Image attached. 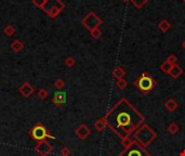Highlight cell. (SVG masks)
<instances>
[{"mask_svg": "<svg viewBox=\"0 0 185 156\" xmlns=\"http://www.w3.org/2000/svg\"><path fill=\"white\" fill-rule=\"evenodd\" d=\"M90 34H91V36H92L94 39H98V38H100V37H101V35H102V32H101V29H100L99 27H97V28H94V29L91 30Z\"/></svg>", "mask_w": 185, "mask_h": 156, "instance_id": "cell-23", "label": "cell"}, {"mask_svg": "<svg viewBox=\"0 0 185 156\" xmlns=\"http://www.w3.org/2000/svg\"><path fill=\"white\" fill-rule=\"evenodd\" d=\"M158 27H159V29H160L161 32L166 33V32H168V30L170 29L171 24H170L169 22H168L167 20H162V21H161V22L158 24Z\"/></svg>", "mask_w": 185, "mask_h": 156, "instance_id": "cell-18", "label": "cell"}, {"mask_svg": "<svg viewBox=\"0 0 185 156\" xmlns=\"http://www.w3.org/2000/svg\"><path fill=\"white\" fill-rule=\"evenodd\" d=\"M179 125L178 124H175V122H171V124L168 126V128H167V130H168V132L169 133H171V134H177L178 132H179Z\"/></svg>", "mask_w": 185, "mask_h": 156, "instance_id": "cell-20", "label": "cell"}, {"mask_svg": "<svg viewBox=\"0 0 185 156\" xmlns=\"http://www.w3.org/2000/svg\"><path fill=\"white\" fill-rule=\"evenodd\" d=\"M165 108L169 113H173L174 111H177L178 108V103L174 99H169L167 102L165 103Z\"/></svg>", "mask_w": 185, "mask_h": 156, "instance_id": "cell-13", "label": "cell"}, {"mask_svg": "<svg viewBox=\"0 0 185 156\" xmlns=\"http://www.w3.org/2000/svg\"><path fill=\"white\" fill-rule=\"evenodd\" d=\"M54 87L57 89H58V90H61V89H63L65 87V81L63 79H60V78H58V79H57L54 81Z\"/></svg>", "mask_w": 185, "mask_h": 156, "instance_id": "cell-25", "label": "cell"}, {"mask_svg": "<svg viewBox=\"0 0 185 156\" xmlns=\"http://www.w3.org/2000/svg\"><path fill=\"white\" fill-rule=\"evenodd\" d=\"M48 96H49V93H48V91H47V89H44V88L39 89V91H38V96H39V98L44 100V99L48 98Z\"/></svg>", "mask_w": 185, "mask_h": 156, "instance_id": "cell-26", "label": "cell"}, {"mask_svg": "<svg viewBox=\"0 0 185 156\" xmlns=\"http://www.w3.org/2000/svg\"><path fill=\"white\" fill-rule=\"evenodd\" d=\"M183 1H184V2H185V0H183Z\"/></svg>", "mask_w": 185, "mask_h": 156, "instance_id": "cell-34", "label": "cell"}, {"mask_svg": "<svg viewBox=\"0 0 185 156\" xmlns=\"http://www.w3.org/2000/svg\"><path fill=\"white\" fill-rule=\"evenodd\" d=\"M166 61H168V62L171 63L172 65H175L177 64V62H178V58L174 55V54H170V55L166 59Z\"/></svg>", "mask_w": 185, "mask_h": 156, "instance_id": "cell-27", "label": "cell"}, {"mask_svg": "<svg viewBox=\"0 0 185 156\" xmlns=\"http://www.w3.org/2000/svg\"><path fill=\"white\" fill-rule=\"evenodd\" d=\"M52 103L54 104L55 106H60L63 105V104L66 103V93L65 92H55L54 96L52 99Z\"/></svg>", "mask_w": 185, "mask_h": 156, "instance_id": "cell-11", "label": "cell"}, {"mask_svg": "<svg viewBox=\"0 0 185 156\" xmlns=\"http://www.w3.org/2000/svg\"><path fill=\"white\" fill-rule=\"evenodd\" d=\"M3 32H4V35H6V36L11 37V36H13V35H14L15 28L13 27L12 25H8V26H6V27H4Z\"/></svg>", "mask_w": 185, "mask_h": 156, "instance_id": "cell-22", "label": "cell"}, {"mask_svg": "<svg viewBox=\"0 0 185 156\" xmlns=\"http://www.w3.org/2000/svg\"><path fill=\"white\" fill-rule=\"evenodd\" d=\"M75 133H76V136L78 137L80 140H85V139H87L89 136H90L91 130L88 128V126H86L85 124H82L76 129Z\"/></svg>", "mask_w": 185, "mask_h": 156, "instance_id": "cell-10", "label": "cell"}, {"mask_svg": "<svg viewBox=\"0 0 185 156\" xmlns=\"http://www.w3.org/2000/svg\"><path fill=\"white\" fill-rule=\"evenodd\" d=\"M104 118L107 126L121 139L133 133L144 122L143 115L125 98L115 104Z\"/></svg>", "mask_w": 185, "mask_h": 156, "instance_id": "cell-1", "label": "cell"}, {"mask_svg": "<svg viewBox=\"0 0 185 156\" xmlns=\"http://www.w3.org/2000/svg\"><path fill=\"white\" fill-rule=\"evenodd\" d=\"M106 126H107V124H106V120H105L104 117L101 118V119H98L97 122H94V128H95L97 131H99V132L103 131Z\"/></svg>", "mask_w": 185, "mask_h": 156, "instance_id": "cell-15", "label": "cell"}, {"mask_svg": "<svg viewBox=\"0 0 185 156\" xmlns=\"http://www.w3.org/2000/svg\"><path fill=\"white\" fill-rule=\"evenodd\" d=\"M116 86H117V88H118L119 90H123V89L127 88L128 82H127V80H126V79L121 78V79H118L116 81Z\"/></svg>", "mask_w": 185, "mask_h": 156, "instance_id": "cell-21", "label": "cell"}, {"mask_svg": "<svg viewBox=\"0 0 185 156\" xmlns=\"http://www.w3.org/2000/svg\"><path fill=\"white\" fill-rule=\"evenodd\" d=\"M18 91H20V93L22 94L24 98H29V96L34 93L35 90H34V87H32L28 81H25L24 84L21 85Z\"/></svg>", "mask_w": 185, "mask_h": 156, "instance_id": "cell-9", "label": "cell"}, {"mask_svg": "<svg viewBox=\"0 0 185 156\" xmlns=\"http://www.w3.org/2000/svg\"><path fill=\"white\" fill-rule=\"evenodd\" d=\"M135 140H132V139H130L129 137H126V138L121 139V145H122L123 150H128V148H130L131 146L134 144Z\"/></svg>", "mask_w": 185, "mask_h": 156, "instance_id": "cell-16", "label": "cell"}, {"mask_svg": "<svg viewBox=\"0 0 185 156\" xmlns=\"http://www.w3.org/2000/svg\"><path fill=\"white\" fill-rule=\"evenodd\" d=\"M130 1L132 2V3L134 4L138 9H141L142 7L144 6L147 1H148V0H130Z\"/></svg>", "mask_w": 185, "mask_h": 156, "instance_id": "cell-24", "label": "cell"}, {"mask_svg": "<svg viewBox=\"0 0 185 156\" xmlns=\"http://www.w3.org/2000/svg\"><path fill=\"white\" fill-rule=\"evenodd\" d=\"M61 156H71L72 154V152H71V150H69L67 146H64V148L61 150Z\"/></svg>", "mask_w": 185, "mask_h": 156, "instance_id": "cell-29", "label": "cell"}, {"mask_svg": "<svg viewBox=\"0 0 185 156\" xmlns=\"http://www.w3.org/2000/svg\"><path fill=\"white\" fill-rule=\"evenodd\" d=\"M44 2H46V0H32V3L36 7H38L39 9H42Z\"/></svg>", "mask_w": 185, "mask_h": 156, "instance_id": "cell-30", "label": "cell"}, {"mask_svg": "<svg viewBox=\"0 0 185 156\" xmlns=\"http://www.w3.org/2000/svg\"><path fill=\"white\" fill-rule=\"evenodd\" d=\"M119 156H151V154L145 150V148H143L141 144L135 141L130 148L123 150Z\"/></svg>", "mask_w": 185, "mask_h": 156, "instance_id": "cell-7", "label": "cell"}, {"mask_svg": "<svg viewBox=\"0 0 185 156\" xmlns=\"http://www.w3.org/2000/svg\"><path fill=\"white\" fill-rule=\"evenodd\" d=\"M182 47H183V49H185V40H184V42H183V44H182Z\"/></svg>", "mask_w": 185, "mask_h": 156, "instance_id": "cell-32", "label": "cell"}, {"mask_svg": "<svg viewBox=\"0 0 185 156\" xmlns=\"http://www.w3.org/2000/svg\"><path fill=\"white\" fill-rule=\"evenodd\" d=\"M35 150H36V152L38 153L39 155L47 156V155H49L51 152H52L53 146L51 145V144L49 143L48 141L42 140V141H39V142L36 144V146H35Z\"/></svg>", "mask_w": 185, "mask_h": 156, "instance_id": "cell-8", "label": "cell"}, {"mask_svg": "<svg viewBox=\"0 0 185 156\" xmlns=\"http://www.w3.org/2000/svg\"><path fill=\"white\" fill-rule=\"evenodd\" d=\"M123 2H128V1H130V0H122Z\"/></svg>", "mask_w": 185, "mask_h": 156, "instance_id": "cell-33", "label": "cell"}, {"mask_svg": "<svg viewBox=\"0 0 185 156\" xmlns=\"http://www.w3.org/2000/svg\"><path fill=\"white\" fill-rule=\"evenodd\" d=\"M65 65L68 66V67H72V66L75 65V59L72 56H68V58L65 60Z\"/></svg>", "mask_w": 185, "mask_h": 156, "instance_id": "cell-28", "label": "cell"}, {"mask_svg": "<svg viewBox=\"0 0 185 156\" xmlns=\"http://www.w3.org/2000/svg\"><path fill=\"white\" fill-rule=\"evenodd\" d=\"M172 66L173 65L171 64V63H169L168 61H165V62L160 65V70H161V72L165 73V74H169L171 68H172Z\"/></svg>", "mask_w": 185, "mask_h": 156, "instance_id": "cell-19", "label": "cell"}, {"mask_svg": "<svg viewBox=\"0 0 185 156\" xmlns=\"http://www.w3.org/2000/svg\"><path fill=\"white\" fill-rule=\"evenodd\" d=\"M182 74H183V70H182V67H180L178 64L173 65L172 68H171V70H170V73H169V75L173 78V79L179 78Z\"/></svg>", "mask_w": 185, "mask_h": 156, "instance_id": "cell-12", "label": "cell"}, {"mask_svg": "<svg viewBox=\"0 0 185 156\" xmlns=\"http://www.w3.org/2000/svg\"><path fill=\"white\" fill-rule=\"evenodd\" d=\"M81 24L85 26L87 29H89L91 32L92 29L99 27V26L102 24V20H101V18L94 12H90L82 18Z\"/></svg>", "mask_w": 185, "mask_h": 156, "instance_id": "cell-6", "label": "cell"}, {"mask_svg": "<svg viewBox=\"0 0 185 156\" xmlns=\"http://www.w3.org/2000/svg\"><path fill=\"white\" fill-rule=\"evenodd\" d=\"M23 47H24L23 42L21 41V40H18V39L13 40L12 44H11V49H12L14 52H20L23 49Z\"/></svg>", "mask_w": 185, "mask_h": 156, "instance_id": "cell-17", "label": "cell"}, {"mask_svg": "<svg viewBox=\"0 0 185 156\" xmlns=\"http://www.w3.org/2000/svg\"><path fill=\"white\" fill-rule=\"evenodd\" d=\"M64 7L65 4L61 0H46L42 7V10L51 18H55L61 13V11L64 9Z\"/></svg>", "mask_w": 185, "mask_h": 156, "instance_id": "cell-4", "label": "cell"}, {"mask_svg": "<svg viewBox=\"0 0 185 156\" xmlns=\"http://www.w3.org/2000/svg\"><path fill=\"white\" fill-rule=\"evenodd\" d=\"M30 136H32V138L34 139V140L38 141V142L39 141L44 140L46 138L55 139V137H53V136H51V134L48 133V130H47V128L43 126L42 124H40V122H38V124H37L36 126L32 129V131H30Z\"/></svg>", "mask_w": 185, "mask_h": 156, "instance_id": "cell-5", "label": "cell"}, {"mask_svg": "<svg viewBox=\"0 0 185 156\" xmlns=\"http://www.w3.org/2000/svg\"><path fill=\"white\" fill-rule=\"evenodd\" d=\"M157 82L147 72H144L141 74V76L134 81V86L142 92L143 94L149 93L156 87Z\"/></svg>", "mask_w": 185, "mask_h": 156, "instance_id": "cell-3", "label": "cell"}, {"mask_svg": "<svg viewBox=\"0 0 185 156\" xmlns=\"http://www.w3.org/2000/svg\"><path fill=\"white\" fill-rule=\"evenodd\" d=\"M156 138V132L147 125H142L137 131L134 132V139L143 148H146Z\"/></svg>", "mask_w": 185, "mask_h": 156, "instance_id": "cell-2", "label": "cell"}, {"mask_svg": "<svg viewBox=\"0 0 185 156\" xmlns=\"http://www.w3.org/2000/svg\"><path fill=\"white\" fill-rule=\"evenodd\" d=\"M180 156H185V150H183V151H181V152H180Z\"/></svg>", "mask_w": 185, "mask_h": 156, "instance_id": "cell-31", "label": "cell"}, {"mask_svg": "<svg viewBox=\"0 0 185 156\" xmlns=\"http://www.w3.org/2000/svg\"><path fill=\"white\" fill-rule=\"evenodd\" d=\"M126 75V70H123L121 66H116V67L114 68L113 70V77L115 79H121V78H123Z\"/></svg>", "mask_w": 185, "mask_h": 156, "instance_id": "cell-14", "label": "cell"}]
</instances>
